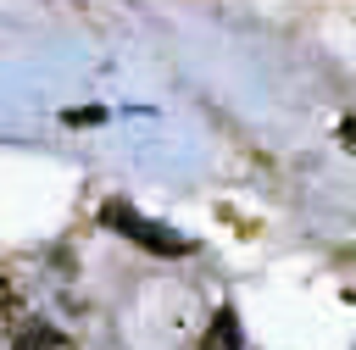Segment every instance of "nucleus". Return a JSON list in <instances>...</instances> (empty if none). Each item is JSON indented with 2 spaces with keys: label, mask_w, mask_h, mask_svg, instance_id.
Listing matches in <instances>:
<instances>
[{
  "label": "nucleus",
  "mask_w": 356,
  "mask_h": 350,
  "mask_svg": "<svg viewBox=\"0 0 356 350\" xmlns=\"http://www.w3.org/2000/svg\"><path fill=\"white\" fill-rule=\"evenodd\" d=\"M200 350H239V322H234V311H217V317H211V328L200 333Z\"/></svg>",
  "instance_id": "obj_3"
},
{
  "label": "nucleus",
  "mask_w": 356,
  "mask_h": 350,
  "mask_svg": "<svg viewBox=\"0 0 356 350\" xmlns=\"http://www.w3.org/2000/svg\"><path fill=\"white\" fill-rule=\"evenodd\" d=\"M111 228H122L134 244H145V250H156V256H189L195 244L184 239V233H172V228H161V222H150V217H139L134 206H122V200H111L106 211H100Z\"/></svg>",
  "instance_id": "obj_1"
},
{
  "label": "nucleus",
  "mask_w": 356,
  "mask_h": 350,
  "mask_svg": "<svg viewBox=\"0 0 356 350\" xmlns=\"http://www.w3.org/2000/svg\"><path fill=\"white\" fill-rule=\"evenodd\" d=\"M17 350H72V339L61 328H50V322H28L17 333Z\"/></svg>",
  "instance_id": "obj_2"
}]
</instances>
